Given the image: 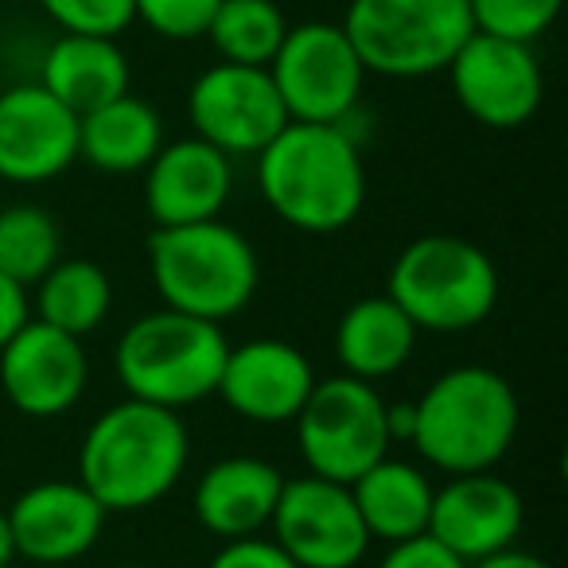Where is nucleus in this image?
<instances>
[{
    "label": "nucleus",
    "instance_id": "nucleus-1",
    "mask_svg": "<svg viewBox=\"0 0 568 568\" xmlns=\"http://www.w3.org/2000/svg\"><path fill=\"white\" fill-rule=\"evenodd\" d=\"M257 183L276 219L304 234H335L366 203L363 156L347 125L288 121L257 152Z\"/></svg>",
    "mask_w": 568,
    "mask_h": 568
},
{
    "label": "nucleus",
    "instance_id": "nucleus-2",
    "mask_svg": "<svg viewBox=\"0 0 568 568\" xmlns=\"http://www.w3.org/2000/svg\"><path fill=\"white\" fill-rule=\"evenodd\" d=\"M187 452L191 440L180 413L125 397L82 436L79 483L105 514H133L160 503L183 479Z\"/></svg>",
    "mask_w": 568,
    "mask_h": 568
},
{
    "label": "nucleus",
    "instance_id": "nucleus-3",
    "mask_svg": "<svg viewBox=\"0 0 568 568\" xmlns=\"http://www.w3.org/2000/svg\"><path fill=\"white\" fill-rule=\"evenodd\" d=\"M413 444L448 475L490 471L518 436V394L498 371L456 366L413 402Z\"/></svg>",
    "mask_w": 568,
    "mask_h": 568
},
{
    "label": "nucleus",
    "instance_id": "nucleus-4",
    "mask_svg": "<svg viewBox=\"0 0 568 568\" xmlns=\"http://www.w3.org/2000/svg\"><path fill=\"white\" fill-rule=\"evenodd\" d=\"M149 273L164 308L226 324L257 296L261 261L242 230L206 219L152 230Z\"/></svg>",
    "mask_w": 568,
    "mask_h": 568
},
{
    "label": "nucleus",
    "instance_id": "nucleus-5",
    "mask_svg": "<svg viewBox=\"0 0 568 568\" xmlns=\"http://www.w3.org/2000/svg\"><path fill=\"white\" fill-rule=\"evenodd\" d=\"M226 351L230 343L222 324L160 308L125 327L113 351V371L136 402L183 409L219 389Z\"/></svg>",
    "mask_w": 568,
    "mask_h": 568
},
{
    "label": "nucleus",
    "instance_id": "nucleus-6",
    "mask_svg": "<svg viewBox=\"0 0 568 568\" xmlns=\"http://www.w3.org/2000/svg\"><path fill=\"white\" fill-rule=\"evenodd\" d=\"M386 296L417 332H471L498 304V268L467 237L425 234L397 253Z\"/></svg>",
    "mask_w": 568,
    "mask_h": 568
},
{
    "label": "nucleus",
    "instance_id": "nucleus-7",
    "mask_svg": "<svg viewBox=\"0 0 568 568\" xmlns=\"http://www.w3.org/2000/svg\"><path fill=\"white\" fill-rule=\"evenodd\" d=\"M343 32L366 74L425 79L452 63L475 24L467 0H351Z\"/></svg>",
    "mask_w": 568,
    "mask_h": 568
},
{
    "label": "nucleus",
    "instance_id": "nucleus-8",
    "mask_svg": "<svg viewBox=\"0 0 568 568\" xmlns=\"http://www.w3.org/2000/svg\"><path fill=\"white\" fill-rule=\"evenodd\" d=\"M293 425L308 471L347 487L371 464L389 456V444H394L378 386L351 374L316 382Z\"/></svg>",
    "mask_w": 568,
    "mask_h": 568
},
{
    "label": "nucleus",
    "instance_id": "nucleus-9",
    "mask_svg": "<svg viewBox=\"0 0 568 568\" xmlns=\"http://www.w3.org/2000/svg\"><path fill=\"white\" fill-rule=\"evenodd\" d=\"M268 79L281 94L288 121L347 125L363 98L366 67L343 24L308 20V24H288L268 63Z\"/></svg>",
    "mask_w": 568,
    "mask_h": 568
},
{
    "label": "nucleus",
    "instance_id": "nucleus-10",
    "mask_svg": "<svg viewBox=\"0 0 568 568\" xmlns=\"http://www.w3.org/2000/svg\"><path fill=\"white\" fill-rule=\"evenodd\" d=\"M268 529L301 568H355L371 549V534L347 483L320 479L312 471L304 479H284Z\"/></svg>",
    "mask_w": 568,
    "mask_h": 568
},
{
    "label": "nucleus",
    "instance_id": "nucleus-11",
    "mask_svg": "<svg viewBox=\"0 0 568 568\" xmlns=\"http://www.w3.org/2000/svg\"><path fill=\"white\" fill-rule=\"evenodd\" d=\"M187 118L195 136L226 156H257L288 125L268 67H242L222 59L191 82Z\"/></svg>",
    "mask_w": 568,
    "mask_h": 568
},
{
    "label": "nucleus",
    "instance_id": "nucleus-12",
    "mask_svg": "<svg viewBox=\"0 0 568 568\" xmlns=\"http://www.w3.org/2000/svg\"><path fill=\"white\" fill-rule=\"evenodd\" d=\"M452 79V94L467 118L487 129H518L537 113L545 94L541 63L534 43L498 40L487 32H471L464 48L444 67Z\"/></svg>",
    "mask_w": 568,
    "mask_h": 568
},
{
    "label": "nucleus",
    "instance_id": "nucleus-13",
    "mask_svg": "<svg viewBox=\"0 0 568 568\" xmlns=\"http://www.w3.org/2000/svg\"><path fill=\"white\" fill-rule=\"evenodd\" d=\"M87 374L90 366L82 339L43 324V320H28L0 347V386H4L12 409H20L24 417H63L67 409L79 405Z\"/></svg>",
    "mask_w": 568,
    "mask_h": 568
},
{
    "label": "nucleus",
    "instance_id": "nucleus-14",
    "mask_svg": "<svg viewBox=\"0 0 568 568\" xmlns=\"http://www.w3.org/2000/svg\"><path fill=\"white\" fill-rule=\"evenodd\" d=\"M526 521L521 495L495 471L452 475L440 490H433L428 529L433 541L456 552L464 565L487 560L503 549H514Z\"/></svg>",
    "mask_w": 568,
    "mask_h": 568
},
{
    "label": "nucleus",
    "instance_id": "nucleus-15",
    "mask_svg": "<svg viewBox=\"0 0 568 568\" xmlns=\"http://www.w3.org/2000/svg\"><path fill=\"white\" fill-rule=\"evenodd\" d=\"M79 160V113L40 82L0 94V180L48 183Z\"/></svg>",
    "mask_w": 568,
    "mask_h": 568
},
{
    "label": "nucleus",
    "instance_id": "nucleus-16",
    "mask_svg": "<svg viewBox=\"0 0 568 568\" xmlns=\"http://www.w3.org/2000/svg\"><path fill=\"white\" fill-rule=\"evenodd\" d=\"M316 371L301 347L284 339H250L226 351L214 394L242 420L253 425H288L304 409Z\"/></svg>",
    "mask_w": 568,
    "mask_h": 568
},
{
    "label": "nucleus",
    "instance_id": "nucleus-17",
    "mask_svg": "<svg viewBox=\"0 0 568 568\" xmlns=\"http://www.w3.org/2000/svg\"><path fill=\"white\" fill-rule=\"evenodd\" d=\"M9 526L17 557H28L36 565H67L94 549L105 526V510L82 483L48 479L28 487L9 506Z\"/></svg>",
    "mask_w": 568,
    "mask_h": 568
},
{
    "label": "nucleus",
    "instance_id": "nucleus-18",
    "mask_svg": "<svg viewBox=\"0 0 568 568\" xmlns=\"http://www.w3.org/2000/svg\"><path fill=\"white\" fill-rule=\"evenodd\" d=\"M234 191L230 156L206 144L203 136L160 144L144 168V206L156 226H187V222L219 219Z\"/></svg>",
    "mask_w": 568,
    "mask_h": 568
},
{
    "label": "nucleus",
    "instance_id": "nucleus-19",
    "mask_svg": "<svg viewBox=\"0 0 568 568\" xmlns=\"http://www.w3.org/2000/svg\"><path fill=\"white\" fill-rule=\"evenodd\" d=\"M281 487L284 475L268 459L226 456L199 475L195 518L206 534L222 537V541L257 537L273 518Z\"/></svg>",
    "mask_w": 568,
    "mask_h": 568
},
{
    "label": "nucleus",
    "instance_id": "nucleus-20",
    "mask_svg": "<svg viewBox=\"0 0 568 568\" xmlns=\"http://www.w3.org/2000/svg\"><path fill=\"white\" fill-rule=\"evenodd\" d=\"M40 87L82 118V113L129 94V59L110 36L63 32L43 55Z\"/></svg>",
    "mask_w": 568,
    "mask_h": 568
},
{
    "label": "nucleus",
    "instance_id": "nucleus-21",
    "mask_svg": "<svg viewBox=\"0 0 568 568\" xmlns=\"http://www.w3.org/2000/svg\"><path fill=\"white\" fill-rule=\"evenodd\" d=\"M417 335L420 332L413 327V320L389 296H366L339 316L335 358L351 378L382 382L409 363Z\"/></svg>",
    "mask_w": 568,
    "mask_h": 568
},
{
    "label": "nucleus",
    "instance_id": "nucleus-22",
    "mask_svg": "<svg viewBox=\"0 0 568 568\" xmlns=\"http://www.w3.org/2000/svg\"><path fill=\"white\" fill-rule=\"evenodd\" d=\"M160 144H164L160 113L136 94H121L79 118V160L105 175L144 172Z\"/></svg>",
    "mask_w": 568,
    "mask_h": 568
},
{
    "label": "nucleus",
    "instance_id": "nucleus-23",
    "mask_svg": "<svg viewBox=\"0 0 568 568\" xmlns=\"http://www.w3.org/2000/svg\"><path fill=\"white\" fill-rule=\"evenodd\" d=\"M433 483L420 467L405 464V459L382 456L371 464L355 483L351 495L363 514L366 534L382 537V541H409V537L428 529V510H433Z\"/></svg>",
    "mask_w": 568,
    "mask_h": 568
},
{
    "label": "nucleus",
    "instance_id": "nucleus-24",
    "mask_svg": "<svg viewBox=\"0 0 568 568\" xmlns=\"http://www.w3.org/2000/svg\"><path fill=\"white\" fill-rule=\"evenodd\" d=\"M110 276L102 273V265H94L87 257H59L36 281V312H40L36 320L74 335V339L102 327V320L110 316Z\"/></svg>",
    "mask_w": 568,
    "mask_h": 568
},
{
    "label": "nucleus",
    "instance_id": "nucleus-25",
    "mask_svg": "<svg viewBox=\"0 0 568 568\" xmlns=\"http://www.w3.org/2000/svg\"><path fill=\"white\" fill-rule=\"evenodd\" d=\"M288 20L276 0H219L206 40L214 43L222 63L268 67L281 48Z\"/></svg>",
    "mask_w": 568,
    "mask_h": 568
},
{
    "label": "nucleus",
    "instance_id": "nucleus-26",
    "mask_svg": "<svg viewBox=\"0 0 568 568\" xmlns=\"http://www.w3.org/2000/svg\"><path fill=\"white\" fill-rule=\"evenodd\" d=\"M63 257L59 222L43 206H0V273L20 288H36L43 273Z\"/></svg>",
    "mask_w": 568,
    "mask_h": 568
},
{
    "label": "nucleus",
    "instance_id": "nucleus-27",
    "mask_svg": "<svg viewBox=\"0 0 568 568\" xmlns=\"http://www.w3.org/2000/svg\"><path fill=\"white\" fill-rule=\"evenodd\" d=\"M565 0H467L475 32L498 36V40L534 43L557 20Z\"/></svg>",
    "mask_w": 568,
    "mask_h": 568
},
{
    "label": "nucleus",
    "instance_id": "nucleus-28",
    "mask_svg": "<svg viewBox=\"0 0 568 568\" xmlns=\"http://www.w3.org/2000/svg\"><path fill=\"white\" fill-rule=\"evenodd\" d=\"M40 9L48 12L63 32L110 36V40H118L136 20L133 0H40Z\"/></svg>",
    "mask_w": 568,
    "mask_h": 568
},
{
    "label": "nucleus",
    "instance_id": "nucleus-29",
    "mask_svg": "<svg viewBox=\"0 0 568 568\" xmlns=\"http://www.w3.org/2000/svg\"><path fill=\"white\" fill-rule=\"evenodd\" d=\"M219 0H133L136 20L152 28L164 40H199L206 36Z\"/></svg>",
    "mask_w": 568,
    "mask_h": 568
},
{
    "label": "nucleus",
    "instance_id": "nucleus-30",
    "mask_svg": "<svg viewBox=\"0 0 568 568\" xmlns=\"http://www.w3.org/2000/svg\"><path fill=\"white\" fill-rule=\"evenodd\" d=\"M211 568H301L276 541H261V537H237L226 541L214 552Z\"/></svg>",
    "mask_w": 568,
    "mask_h": 568
},
{
    "label": "nucleus",
    "instance_id": "nucleus-31",
    "mask_svg": "<svg viewBox=\"0 0 568 568\" xmlns=\"http://www.w3.org/2000/svg\"><path fill=\"white\" fill-rule=\"evenodd\" d=\"M378 568H467L456 552H448L440 541H433L428 534H417L409 541H394L389 552L382 557Z\"/></svg>",
    "mask_w": 568,
    "mask_h": 568
},
{
    "label": "nucleus",
    "instance_id": "nucleus-32",
    "mask_svg": "<svg viewBox=\"0 0 568 568\" xmlns=\"http://www.w3.org/2000/svg\"><path fill=\"white\" fill-rule=\"evenodd\" d=\"M28 320H32V312H28V288H20L17 281H9V276L0 273V347H4Z\"/></svg>",
    "mask_w": 568,
    "mask_h": 568
},
{
    "label": "nucleus",
    "instance_id": "nucleus-33",
    "mask_svg": "<svg viewBox=\"0 0 568 568\" xmlns=\"http://www.w3.org/2000/svg\"><path fill=\"white\" fill-rule=\"evenodd\" d=\"M467 568H552V565H549V560H541V557H534V552L503 549V552H495V557L475 560V565H467Z\"/></svg>",
    "mask_w": 568,
    "mask_h": 568
},
{
    "label": "nucleus",
    "instance_id": "nucleus-34",
    "mask_svg": "<svg viewBox=\"0 0 568 568\" xmlns=\"http://www.w3.org/2000/svg\"><path fill=\"white\" fill-rule=\"evenodd\" d=\"M17 560V541H12V526H9V510H0V568Z\"/></svg>",
    "mask_w": 568,
    "mask_h": 568
},
{
    "label": "nucleus",
    "instance_id": "nucleus-35",
    "mask_svg": "<svg viewBox=\"0 0 568 568\" xmlns=\"http://www.w3.org/2000/svg\"><path fill=\"white\" fill-rule=\"evenodd\" d=\"M113 568H152V565H113Z\"/></svg>",
    "mask_w": 568,
    "mask_h": 568
},
{
    "label": "nucleus",
    "instance_id": "nucleus-36",
    "mask_svg": "<svg viewBox=\"0 0 568 568\" xmlns=\"http://www.w3.org/2000/svg\"><path fill=\"white\" fill-rule=\"evenodd\" d=\"M4 568H20V565H4Z\"/></svg>",
    "mask_w": 568,
    "mask_h": 568
}]
</instances>
